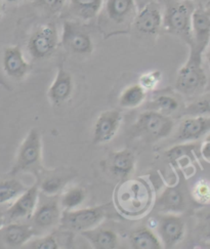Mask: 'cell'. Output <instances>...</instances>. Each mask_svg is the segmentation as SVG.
Segmentation results:
<instances>
[{
	"instance_id": "1",
	"label": "cell",
	"mask_w": 210,
	"mask_h": 249,
	"mask_svg": "<svg viewBox=\"0 0 210 249\" xmlns=\"http://www.w3.org/2000/svg\"><path fill=\"white\" fill-rule=\"evenodd\" d=\"M155 194L144 178L121 179L113 193V204L124 217L136 219L146 215L153 208Z\"/></svg>"
},
{
	"instance_id": "2",
	"label": "cell",
	"mask_w": 210,
	"mask_h": 249,
	"mask_svg": "<svg viewBox=\"0 0 210 249\" xmlns=\"http://www.w3.org/2000/svg\"><path fill=\"white\" fill-rule=\"evenodd\" d=\"M138 13L135 0H104L99 14V27L105 37L130 31Z\"/></svg>"
},
{
	"instance_id": "3",
	"label": "cell",
	"mask_w": 210,
	"mask_h": 249,
	"mask_svg": "<svg viewBox=\"0 0 210 249\" xmlns=\"http://www.w3.org/2000/svg\"><path fill=\"white\" fill-rule=\"evenodd\" d=\"M203 53L190 46L186 63L180 67L175 79V89L185 95L201 93L207 86V76L202 65Z\"/></svg>"
},
{
	"instance_id": "4",
	"label": "cell",
	"mask_w": 210,
	"mask_h": 249,
	"mask_svg": "<svg viewBox=\"0 0 210 249\" xmlns=\"http://www.w3.org/2000/svg\"><path fill=\"white\" fill-rule=\"evenodd\" d=\"M109 204L63 210L60 226L67 231L84 232L99 227L108 214Z\"/></svg>"
},
{
	"instance_id": "5",
	"label": "cell",
	"mask_w": 210,
	"mask_h": 249,
	"mask_svg": "<svg viewBox=\"0 0 210 249\" xmlns=\"http://www.w3.org/2000/svg\"><path fill=\"white\" fill-rule=\"evenodd\" d=\"M175 128V121L170 115L148 110L140 114L132 126L133 135L151 141L165 139Z\"/></svg>"
},
{
	"instance_id": "6",
	"label": "cell",
	"mask_w": 210,
	"mask_h": 249,
	"mask_svg": "<svg viewBox=\"0 0 210 249\" xmlns=\"http://www.w3.org/2000/svg\"><path fill=\"white\" fill-rule=\"evenodd\" d=\"M194 9L185 1H174L166 5L163 13L162 27L167 33L180 37L189 45L192 42L191 35V18Z\"/></svg>"
},
{
	"instance_id": "7",
	"label": "cell",
	"mask_w": 210,
	"mask_h": 249,
	"mask_svg": "<svg viewBox=\"0 0 210 249\" xmlns=\"http://www.w3.org/2000/svg\"><path fill=\"white\" fill-rule=\"evenodd\" d=\"M42 158V139L41 133L37 128H32L27 133L20 148L11 175L16 176L20 172L32 170L41 163Z\"/></svg>"
},
{
	"instance_id": "8",
	"label": "cell",
	"mask_w": 210,
	"mask_h": 249,
	"mask_svg": "<svg viewBox=\"0 0 210 249\" xmlns=\"http://www.w3.org/2000/svg\"><path fill=\"white\" fill-rule=\"evenodd\" d=\"M60 36L52 23L37 27L27 42V50L34 60H45L58 49Z\"/></svg>"
},
{
	"instance_id": "9",
	"label": "cell",
	"mask_w": 210,
	"mask_h": 249,
	"mask_svg": "<svg viewBox=\"0 0 210 249\" xmlns=\"http://www.w3.org/2000/svg\"><path fill=\"white\" fill-rule=\"evenodd\" d=\"M61 42L66 51L76 55H89L93 52L90 34L82 26L72 21L64 23Z\"/></svg>"
},
{
	"instance_id": "10",
	"label": "cell",
	"mask_w": 210,
	"mask_h": 249,
	"mask_svg": "<svg viewBox=\"0 0 210 249\" xmlns=\"http://www.w3.org/2000/svg\"><path fill=\"white\" fill-rule=\"evenodd\" d=\"M0 69L12 81H22L31 71V65L18 45L4 47L0 53Z\"/></svg>"
},
{
	"instance_id": "11",
	"label": "cell",
	"mask_w": 210,
	"mask_h": 249,
	"mask_svg": "<svg viewBox=\"0 0 210 249\" xmlns=\"http://www.w3.org/2000/svg\"><path fill=\"white\" fill-rule=\"evenodd\" d=\"M155 221L157 236L163 248H174L183 241L186 234V223L178 214L161 213Z\"/></svg>"
},
{
	"instance_id": "12",
	"label": "cell",
	"mask_w": 210,
	"mask_h": 249,
	"mask_svg": "<svg viewBox=\"0 0 210 249\" xmlns=\"http://www.w3.org/2000/svg\"><path fill=\"white\" fill-rule=\"evenodd\" d=\"M49 199L37 204L35 212L31 215V226L35 230L36 236L39 232H46L59 226L63 209L59 202V197L47 196Z\"/></svg>"
},
{
	"instance_id": "13",
	"label": "cell",
	"mask_w": 210,
	"mask_h": 249,
	"mask_svg": "<svg viewBox=\"0 0 210 249\" xmlns=\"http://www.w3.org/2000/svg\"><path fill=\"white\" fill-rule=\"evenodd\" d=\"M123 121L122 114L118 110L102 112L92 129V142L94 145H102L111 142L116 137Z\"/></svg>"
},
{
	"instance_id": "14",
	"label": "cell",
	"mask_w": 210,
	"mask_h": 249,
	"mask_svg": "<svg viewBox=\"0 0 210 249\" xmlns=\"http://www.w3.org/2000/svg\"><path fill=\"white\" fill-rule=\"evenodd\" d=\"M162 22H163V13L160 5L154 0L138 9L132 27L140 34L155 36L162 28Z\"/></svg>"
},
{
	"instance_id": "15",
	"label": "cell",
	"mask_w": 210,
	"mask_h": 249,
	"mask_svg": "<svg viewBox=\"0 0 210 249\" xmlns=\"http://www.w3.org/2000/svg\"><path fill=\"white\" fill-rule=\"evenodd\" d=\"M192 42L189 46L204 53L210 42V13L204 8H196L191 18Z\"/></svg>"
},
{
	"instance_id": "16",
	"label": "cell",
	"mask_w": 210,
	"mask_h": 249,
	"mask_svg": "<svg viewBox=\"0 0 210 249\" xmlns=\"http://www.w3.org/2000/svg\"><path fill=\"white\" fill-rule=\"evenodd\" d=\"M210 132V116H189L180 122L175 142H191Z\"/></svg>"
},
{
	"instance_id": "17",
	"label": "cell",
	"mask_w": 210,
	"mask_h": 249,
	"mask_svg": "<svg viewBox=\"0 0 210 249\" xmlns=\"http://www.w3.org/2000/svg\"><path fill=\"white\" fill-rule=\"evenodd\" d=\"M39 202V187L35 185L28 188L23 194L14 200L7 208L5 216L8 219H20L31 217Z\"/></svg>"
},
{
	"instance_id": "18",
	"label": "cell",
	"mask_w": 210,
	"mask_h": 249,
	"mask_svg": "<svg viewBox=\"0 0 210 249\" xmlns=\"http://www.w3.org/2000/svg\"><path fill=\"white\" fill-rule=\"evenodd\" d=\"M187 201L183 191L177 186L167 187L160 196L155 198L153 209L158 213H183Z\"/></svg>"
},
{
	"instance_id": "19",
	"label": "cell",
	"mask_w": 210,
	"mask_h": 249,
	"mask_svg": "<svg viewBox=\"0 0 210 249\" xmlns=\"http://www.w3.org/2000/svg\"><path fill=\"white\" fill-rule=\"evenodd\" d=\"M73 90L74 81L72 75L63 66H59L54 79L47 90V98L54 106H60L71 99Z\"/></svg>"
},
{
	"instance_id": "20",
	"label": "cell",
	"mask_w": 210,
	"mask_h": 249,
	"mask_svg": "<svg viewBox=\"0 0 210 249\" xmlns=\"http://www.w3.org/2000/svg\"><path fill=\"white\" fill-rule=\"evenodd\" d=\"M36 236L31 225L8 224L0 229V244L9 248L23 247Z\"/></svg>"
},
{
	"instance_id": "21",
	"label": "cell",
	"mask_w": 210,
	"mask_h": 249,
	"mask_svg": "<svg viewBox=\"0 0 210 249\" xmlns=\"http://www.w3.org/2000/svg\"><path fill=\"white\" fill-rule=\"evenodd\" d=\"M108 166L114 177L120 179L129 178L136 166L135 153L129 149L111 153L108 159Z\"/></svg>"
},
{
	"instance_id": "22",
	"label": "cell",
	"mask_w": 210,
	"mask_h": 249,
	"mask_svg": "<svg viewBox=\"0 0 210 249\" xmlns=\"http://www.w3.org/2000/svg\"><path fill=\"white\" fill-rule=\"evenodd\" d=\"M94 249H114L118 245L117 234L110 229L99 227L80 233Z\"/></svg>"
},
{
	"instance_id": "23",
	"label": "cell",
	"mask_w": 210,
	"mask_h": 249,
	"mask_svg": "<svg viewBox=\"0 0 210 249\" xmlns=\"http://www.w3.org/2000/svg\"><path fill=\"white\" fill-rule=\"evenodd\" d=\"M68 4L73 16L88 21L99 16L104 0H68Z\"/></svg>"
},
{
	"instance_id": "24",
	"label": "cell",
	"mask_w": 210,
	"mask_h": 249,
	"mask_svg": "<svg viewBox=\"0 0 210 249\" xmlns=\"http://www.w3.org/2000/svg\"><path fill=\"white\" fill-rule=\"evenodd\" d=\"M131 247L135 249H162L159 237L151 228H140L129 236Z\"/></svg>"
},
{
	"instance_id": "25",
	"label": "cell",
	"mask_w": 210,
	"mask_h": 249,
	"mask_svg": "<svg viewBox=\"0 0 210 249\" xmlns=\"http://www.w3.org/2000/svg\"><path fill=\"white\" fill-rule=\"evenodd\" d=\"M147 90L139 83L131 84L124 89L119 97V105L124 109H135L145 102Z\"/></svg>"
},
{
	"instance_id": "26",
	"label": "cell",
	"mask_w": 210,
	"mask_h": 249,
	"mask_svg": "<svg viewBox=\"0 0 210 249\" xmlns=\"http://www.w3.org/2000/svg\"><path fill=\"white\" fill-rule=\"evenodd\" d=\"M87 199V192L81 187H72L64 189L59 197V202L63 210H73L80 208Z\"/></svg>"
},
{
	"instance_id": "27",
	"label": "cell",
	"mask_w": 210,
	"mask_h": 249,
	"mask_svg": "<svg viewBox=\"0 0 210 249\" xmlns=\"http://www.w3.org/2000/svg\"><path fill=\"white\" fill-rule=\"evenodd\" d=\"M28 189L18 179L0 180V204L12 202Z\"/></svg>"
},
{
	"instance_id": "28",
	"label": "cell",
	"mask_w": 210,
	"mask_h": 249,
	"mask_svg": "<svg viewBox=\"0 0 210 249\" xmlns=\"http://www.w3.org/2000/svg\"><path fill=\"white\" fill-rule=\"evenodd\" d=\"M69 178L70 177L53 175L45 178L38 187L45 196H58L61 191L66 188Z\"/></svg>"
},
{
	"instance_id": "29",
	"label": "cell",
	"mask_w": 210,
	"mask_h": 249,
	"mask_svg": "<svg viewBox=\"0 0 210 249\" xmlns=\"http://www.w3.org/2000/svg\"><path fill=\"white\" fill-rule=\"evenodd\" d=\"M179 108V102L170 95H159L156 99L148 104V110L160 112L162 114L170 115L177 111Z\"/></svg>"
},
{
	"instance_id": "30",
	"label": "cell",
	"mask_w": 210,
	"mask_h": 249,
	"mask_svg": "<svg viewBox=\"0 0 210 249\" xmlns=\"http://www.w3.org/2000/svg\"><path fill=\"white\" fill-rule=\"evenodd\" d=\"M189 116H210V93L201 95L186 109Z\"/></svg>"
},
{
	"instance_id": "31",
	"label": "cell",
	"mask_w": 210,
	"mask_h": 249,
	"mask_svg": "<svg viewBox=\"0 0 210 249\" xmlns=\"http://www.w3.org/2000/svg\"><path fill=\"white\" fill-rule=\"evenodd\" d=\"M197 216V231L204 240L210 242V204L199 210Z\"/></svg>"
},
{
	"instance_id": "32",
	"label": "cell",
	"mask_w": 210,
	"mask_h": 249,
	"mask_svg": "<svg viewBox=\"0 0 210 249\" xmlns=\"http://www.w3.org/2000/svg\"><path fill=\"white\" fill-rule=\"evenodd\" d=\"M191 194L197 203L202 205L210 204V181L206 179L198 180L193 186Z\"/></svg>"
},
{
	"instance_id": "33",
	"label": "cell",
	"mask_w": 210,
	"mask_h": 249,
	"mask_svg": "<svg viewBox=\"0 0 210 249\" xmlns=\"http://www.w3.org/2000/svg\"><path fill=\"white\" fill-rule=\"evenodd\" d=\"M24 247L30 249H59L60 244L54 235L46 234L37 238H32Z\"/></svg>"
},
{
	"instance_id": "34",
	"label": "cell",
	"mask_w": 210,
	"mask_h": 249,
	"mask_svg": "<svg viewBox=\"0 0 210 249\" xmlns=\"http://www.w3.org/2000/svg\"><path fill=\"white\" fill-rule=\"evenodd\" d=\"M162 79V73L158 70H153L141 74L139 78V84L141 85L147 91L153 90L157 88Z\"/></svg>"
},
{
	"instance_id": "35",
	"label": "cell",
	"mask_w": 210,
	"mask_h": 249,
	"mask_svg": "<svg viewBox=\"0 0 210 249\" xmlns=\"http://www.w3.org/2000/svg\"><path fill=\"white\" fill-rule=\"evenodd\" d=\"M38 6H40L46 11L56 12L62 8L65 3V0H36Z\"/></svg>"
},
{
	"instance_id": "36",
	"label": "cell",
	"mask_w": 210,
	"mask_h": 249,
	"mask_svg": "<svg viewBox=\"0 0 210 249\" xmlns=\"http://www.w3.org/2000/svg\"><path fill=\"white\" fill-rule=\"evenodd\" d=\"M201 154L206 161L210 162V138L206 139L205 142L202 143Z\"/></svg>"
},
{
	"instance_id": "37",
	"label": "cell",
	"mask_w": 210,
	"mask_h": 249,
	"mask_svg": "<svg viewBox=\"0 0 210 249\" xmlns=\"http://www.w3.org/2000/svg\"><path fill=\"white\" fill-rule=\"evenodd\" d=\"M136 3H137V6H138V9L142 7L144 5H146L147 3L151 2V1H154V0H135Z\"/></svg>"
},
{
	"instance_id": "38",
	"label": "cell",
	"mask_w": 210,
	"mask_h": 249,
	"mask_svg": "<svg viewBox=\"0 0 210 249\" xmlns=\"http://www.w3.org/2000/svg\"><path fill=\"white\" fill-rule=\"evenodd\" d=\"M206 53V60H207V63L209 65V68H210V42L208 44V46L206 47V50L204 52Z\"/></svg>"
},
{
	"instance_id": "39",
	"label": "cell",
	"mask_w": 210,
	"mask_h": 249,
	"mask_svg": "<svg viewBox=\"0 0 210 249\" xmlns=\"http://www.w3.org/2000/svg\"><path fill=\"white\" fill-rule=\"evenodd\" d=\"M5 219H6L5 213L0 212V229H1L4 226V221H5Z\"/></svg>"
},
{
	"instance_id": "40",
	"label": "cell",
	"mask_w": 210,
	"mask_h": 249,
	"mask_svg": "<svg viewBox=\"0 0 210 249\" xmlns=\"http://www.w3.org/2000/svg\"><path fill=\"white\" fill-rule=\"evenodd\" d=\"M1 2H5V3H15V2H18L21 0H0Z\"/></svg>"
},
{
	"instance_id": "41",
	"label": "cell",
	"mask_w": 210,
	"mask_h": 249,
	"mask_svg": "<svg viewBox=\"0 0 210 249\" xmlns=\"http://www.w3.org/2000/svg\"><path fill=\"white\" fill-rule=\"evenodd\" d=\"M2 16V2L0 1V18Z\"/></svg>"
},
{
	"instance_id": "42",
	"label": "cell",
	"mask_w": 210,
	"mask_h": 249,
	"mask_svg": "<svg viewBox=\"0 0 210 249\" xmlns=\"http://www.w3.org/2000/svg\"><path fill=\"white\" fill-rule=\"evenodd\" d=\"M187 1H189V0H187Z\"/></svg>"
}]
</instances>
